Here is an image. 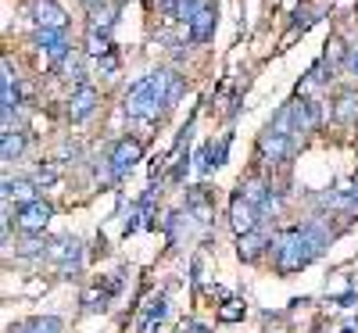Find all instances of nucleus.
Wrapping results in <instances>:
<instances>
[{
	"label": "nucleus",
	"instance_id": "nucleus-1",
	"mask_svg": "<svg viewBox=\"0 0 358 333\" xmlns=\"http://www.w3.org/2000/svg\"><path fill=\"white\" fill-rule=\"evenodd\" d=\"M187 94V79L172 72V69H155L143 79H136L126 97H122V115L136 118V122H155L165 111H172L179 104V97Z\"/></svg>",
	"mask_w": 358,
	"mask_h": 333
},
{
	"label": "nucleus",
	"instance_id": "nucleus-2",
	"mask_svg": "<svg viewBox=\"0 0 358 333\" xmlns=\"http://www.w3.org/2000/svg\"><path fill=\"white\" fill-rule=\"evenodd\" d=\"M326 248V233L315 222L305 226H283L273 240H268V255H273L276 272H297L305 269L312 258H319V251Z\"/></svg>",
	"mask_w": 358,
	"mask_h": 333
},
{
	"label": "nucleus",
	"instance_id": "nucleus-3",
	"mask_svg": "<svg viewBox=\"0 0 358 333\" xmlns=\"http://www.w3.org/2000/svg\"><path fill=\"white\" fill-rule=\"evenodd\" d=\"M140 158H143V143H140L136 136L115 140L111 150H108V169H111V176H115V183H118V179H126Z\"/></svg>",
	"mask_w": 358,
	"mask_h": 333
},
{
	"label": "nucleus",
	"instance_id": "nucleus-4",
	"mask_svg": "<svg viewBox=\"0 0 358 333\" xmlns=\"http://www.w3.org/2000/svg\"><path fill=\"white\" fill-rule=\"evenodd\" d=\"M258 219H262V211L236 190L233 194V201H229V226H233V233H251V229H258Z\"/></svg>",
	"mask_w": 358,
	"mask_h": 333
},
{
	"label": "nucleus",
	"instance_id": "nucleus-5",
	"mask_svg": "<svg viewBox=\"0 0 358 333\" xmlns=\"http://www.w3.org/2000/svg\"><path fill=\"white\" fill-rule=\"evenodd\" d=\"M215 25H219V4L197 11V15L183 25V40H190V43H208V40L215 36Z\"/></svg>",
	"mask_w": 358,
	"mask_h": 333
},
{
	"label": "nucleus",
	"instance_id": "nucleus-6",
	"mask_svg": "<svg viewBox=\"0 0 358 333\" xmlns=\"http://www.w3.org/2000/svg\"><path fill=\"white\" fill-rule=\"evenodd\" d=\"M97 104H101V94H97L94 83L76 86L72 97H69V118H72V122H86V118L97 111Z\"/></svg>",
	"mask_w": 358,
	"mask_h": 333
},
{
	"label": "nucleus",
	"instance_id": "nucleus-7",
	"mask_svg": "<svg viewBox=\"0 0 358 333\" xmlns=\"http://www.w3.org/2000/svg\"><path fill=\"white\" fill-rule=\"evenodd\" d=\"M50 215H54V208L47 204V201H25V204H18V226L25 229V233H43V226L50 222Z\"/></svg>",
	"mask_w": 358,
	"mask_h": 333
},
{
	"label": "nucleus",
	"instance_id": "nucleus-8",
	"mask_svg": "<svg viewBox=\"0 0 358 333\" xmlns=\"http://www.w3.org/2000/svg\"><path fill=\"white\" fill-rule=\"evenodd\" d=\"M33 22H36V29H62L65 33L69 15L57 0H33Z\"/></svg>",
	"mask_w": 358,
	"mask_h": 333
},
{
	"label": "nucleus",
	"instance_id": "nucleus-9",
	"mask_svg": "<svg viewBox=\"0 0 358 333\" xmlns=\"http://www.w3.org/2000/svg\"><path fill=\"white\" fill-rule=\"evenodd\" d=\"M165 312H169V301H165V294L151 297V301H147V309L136 316V330H140V333H155V330L162 326Z\"/></svg>",
	"mask_w": 358,
	"mask_h": 333
},
{
	"label": "nucleus",
	"instance_id": "nucleus-10",
	"mask_svg": "<svg viewBox=\"0 0 358 333\" xmlns=\"http://www.w3.org/2000/svg\"><path fill=\"white\" fill-rule=\"evenodd\" d=\"M118 4H122V0H101L97 8H90V11H86V15H90L86 29H97V33H111V25H115V18H118Z\"/></svg>",
	"mask_w": 358,
	"mask_h": 333
},
{
	"label": "nucleus",
	"instance_id": "nucleus-11",
	"mask_svg": "<svg viewBox=\"0 0 358 333\" xmlns=\"http://www.w3.org/2000/svg\"><path fill=\"white\" fill-rule=\"evenodd\" d=\"M334 118L344 126H355L358 122V90H341L337 94V104H334Z\"/></svg>",
	"mask_w": 358,
	"mask_h": 333
},
{
	"label": "nucleus",
	"instance_id": "nucleus-12",
	"mask_svg": "<svg viewBox=\"0 0 358 333\" xmlns=\"http://www.w3.org/2000/svg\"><path fill=\"white\" fill-rule=\"evenodd\" d=\"M115 43H111V33H97V29H86V43H83V54L101 62L104 54H111Z\"/></svg>",
	"mask_w": 358,
	"mask_h": 333
},
{
	"label": "nucleus",
	"instance_id": "nucleus-13",
	"mask_svg": "<svg viewBox=\"0 0 358 333\" xmlns=\"http://www.w3.org/2000/svg\"><path fill=\"white\" fill-rule=\"evenodd\" d=\"M36 179H4V201H11V197H18V204H25V201H36Z\"/></svg>",
	"mask_w": 358,
	"mask_h": 333
},
{
	"label": "nucleus",
	"instance_id": "nucleus-14",
	"mask_svg": "<svg viewBox=\"0 0 358 333\" xmlns=\"http://www.w3.org/2000/svg\"><path fill=\"white\" fill-rule=\"evenodd\" d=\"M265 248H268V236H265L262 229H251V233L241 236V258H244V262H255Z\"/></svg>",
	"mask_w": 358,
	"mask_h": 333
},
{
	"label": "nucleus",
	"instance_id": "nucleus-15",
	"mask_svg": "<svg viewBox=\"0 0 358 333\" xmlns=\"http://www.w3.org/2000/svg\"><path fill=\"white\" fill-rule=\"evenodd\" d=\"M229 143H233V136L226 133L219 143L215 140H208L204 147H208V162H212V169H219V165H226V155H229Z\"/></svg>",
	"mask_w": 358,
	"mask_h": 333
},
{
	"label": "nucleus",
	"instance_id": "nucleus-16",
	"mask_svg": "<svg viewBox=\"0 0 358 333\" xmlns=\"http://www.w3.org/2000/svg\"><path fill=\"white\" fill-rule=\"evenodd\" d=\"M25 150V133L18 129H4V162H15Z\"/></svg>",
	"mask_w": 358,
	"mask_h": 333
},
{
	"label": "nucleus",
	"instance_id": "nucleus-17",
	"mask_svg": "<svg viewBox=\"0 0 358 333\" xmlns=\"http://www.w3.org/2000/svg\"><path fill=\"white\" fill-rule=\"evenodd\" d=\"M108 301H111V294L97 283L94 290H86V297H83V305H86V312H104L108 309Z\"/></svg>",
	"mask_w": 358,
	"mask_h": 333
},
{
	"label": "nucleus",
	"instance_id": "nucleus-18",
	"mask_svg": "<svg viewBox=\"0 0 358 333\" xmlns=\"http://www.w3.org/2000/svg\"><path fill=\"white\" fill-rule=\"evenodd\" d=\"M94 72H97L101 79H115V76H118V54L111 50V54L101 57V62H94Z\"/></svg>",
	"mask_w": 358,
	"mask_h": 333
},
{
	"label": "nucleus",
	"instance_id": "nucleus-19",
	"mask_svg": "<svg viewBox=\"0 0 358 333\" xmlns=\"http://www.w3.org/2000/svg\"><path fill=\"white\" fill-rule=\"evenodd\" d=\"M57 176H62V169H57L54 162H40V165L33 169V179H36V183H43V187H50Z\"/></svg>",
	"mask_w": 358,
	"mask_h": 333
},
{
	"label": "nucleus",
	"instance_id": "nucleus-20",
	"mask_svg": "<svg viewBox=\"0 0 358 333\" xmlns=\"http://www.w3.org/2000/svg\"><path fill=\"white\" fill-rule=\"evenodd\" d=\"M219 319H222V323H236V319H244V305H241V301H226V305L219 309Z\"/></svg>",
	"mask_w": 358,
	"mask_h": 333
},
{
	"label": "nucleus",
	"instance_id": "nucleus-21",
	"mask_svg": "<svg viewBox=\"0 0 358 333\" xmlns=\"http://www.w3.org/2000/svg\"><path fill=\"white\" fill-rule=\"evenodd\" d=\"M79 4H83V8L90 11V8H97V4H101V0H79Z\"/></svg>",
	"mask_w": 358,
	"mask_h": 333
}]
</instances>
